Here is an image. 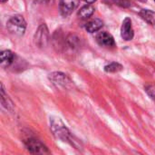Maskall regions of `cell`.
Instances as JSON below:
<instances>
[{
	"mask_svg": "<svg viewBox=\"0 0 155 155\" xmlns=\"http://www.w3.org/2000/svg\"><path fill=\"white\" fill-rule=\"evenodd\" d=\"M123 65L117 62H113L110 63L109 64L104 66V71L106 73H110V74H114V73H118L120 71L123 70Z\"/></svg>",
	"mask_w": 155,
	"mask_h": 155,
	"instance_id": "14",
	"label": "cell"
},
{
	"mask_svg": "<svg viewBox=\"0 0 155 155\" xmlns=\"http://www.w3.org/2000/svg\"><path fill=\"white\" fill-rule=\"evenodd\" d=\"M6 1H7V0H1L2 3H5V2H6Z\"/></svg>",
	"mask_w": 155,
	"mask_h": 155,
	"instance_id": "18",
	"label": "cell"
},
{
	"mask_svg": "<svg viewBox=\"0 0 155 155\" xmlns=\"http://www.w3.org/2000/svg\"><path fill=\"white\" fill-rule=\"evenodd\" d=\"M34 41L35 44L40 48L45 47L47 45L49 42V30L45 24L40 25V26L38 27L35 34Z\"/></svg>",
	"mask_w": 155,
	"mask_h": 155,
	"instance_id": "5",
	"label": "cell"
},
{
	"mask_svg": "<svg viewBox=\"0 0 155 155\" xmlns=\"http://www.w3.org/2000/svg\"><path fill=\"white\" fill-rule=\"evenodd\" d=\"M94 12V7L91 5V4H86L84 6H82L78 12V15L83 18V19H87L89 17H91L93 15Z\"/></svg>",
	"mask_w": 155,
	"mask_h": 155,
	"instance_id": "11",
	"label": "cell"
},
{
	"mask_svg": "<svg viewBox=\"0 0 155 155\" xmlns=\"http://www.w3.org/2000/svg\"><path fill=\"white\" fill-rule=\"evenodd\" d=\"M96 41L99 45L104 47H114L115 41L114 36L107 32H101L96 35Z\"/></svg>",
	"mask_w": 155,
	"mask_h": 155,
	"instance_id": "8",
	"label": "cell"
},
{
	"mask_svg": "<svg viewBox=\"0 0 155 155\" xmlns=\"http://www.w3.org/2000/svg\"><path fill=\"white\" fill-rule=\"evenodd\" d=\"M154 2H155V0H154Z\"/></svg>",
	"mask_w": 155,
	"mask_h": 155,
	"instance_id": "19",
	"label": "cell"
},
{
	"mask_svg": "<svg viewBox=\"0 0 155 155\" xmlns=\"http://www.w3.org/2000/svg\"><path fill=\"white\" fill-rule=\"evenodd\" d=\"M140 15L143 20H145L150 25H155V12L149 9H143L140 12Z\"/></svg>",
	"mask_w": 155,
	"mask_h": 155,
	"instance_id": "13",
	"label": "cell"
},
{
	"mask_svg": "<svg viewBox=\"0 0 155 155\" xmlns=\"http://www.w3.org/2000/svg\"><path fill=\"white\" fill-rule=\"evenodd\" d=\"M80 0H59V9L63 16L70 15L77 7Z\"/></svg>",
	"mask_w": 155,
	"mask_h": 155,
	"instance_id": "6",
	"label": "cell"
},
{
	"mask_svg": "<svg viewBox=\"0 0 155 155\" xmlns=\"http://www.w3.org/2000/svg\"><path fill=\"white\" fill-rule=\"evenodd\" d=\"M1 104L4 108H5L8 111H13L14 109V104L12 103V101L9 99V97L5 94V89H4V85L3 84H1Z\"/></svg>",
	"mask_w": 155,
	"mask_h": 155,
	"instance_id": "12",
	"label": "cell"
},
{
	"mask_svg": "<svg viewBox=\"0 0 155 155\" xmlns=\"http://www.w3.org/2000/svg\"><path fill=\"white\" fill-rule=\"evenodd\" d=\"M84 1H85V2L88 3V4H92V3H94L96 0H84Z\"/></svg>",
	"mask_w": 155,
	"mask_h": 155,
	"instance_id": "16",
	"label": "cell"
},
{
	"mask_svg": "<svg viewBox=\"0 0 155 155\" xmlns=\"http://www.w3.org/2000/svg\"><path fill=\"white\" fill-rule=\"evenodd\" d=\"M27 151L33 154H46L50 153L47 147L42 143L39 140L34 137H28L24 141Z\"/></svg>",
	"mask_w": 155,
	"mask_h": 155,
	"instance_id": "4",
	"label": "cell"
},
{
	"mask_svg": "<svg viewBox=\"0 0 155 155\" xmlns=\"http://www.w3.org/2000/svg\"><path fill=\"white\" fill-rule=\"evenodd\" d=\"M145 91L148 94V95L155 101V84H148L145 86Z\"/></svg>",
	"mask_w": 155,
	"mask_h": 155,
	"instance_id": "15",
	"label": "cell"
},
{
	"mask_svg": "<svg viewBox=\"0 0 155 155\" xmlns=\"http://www.w3.org/2000/svg\"><path fill=\"white\" fill-rule=\"evenodd\" d=\"M121 36L125 41H130L134 36V28H133V25H132V20L129 17H126L124 20L123 24H122Z\"/></svg>",
	"mask_w": 155,
	"mask_h": 155,
	"instance_id": "7",
	"label": "cell"
},
{
	"mask_svg": "<svg viewBox=\"0 0 155 155\" xmlns=\"http://www.w3.org/2000/svg\"><path fill=\"white\" fill-rule=\"evenodd\" d=\"M45 2H51V3L54 2V0H45Z\"/></svg>",
	"mask_w": 155,
	"mask_h": 155,
	"instance_id": "17",
	"label": "cell"
},
{
	"mask_svg": "<svg viewBox=\"0 0 155 155\" xmlns=\"http://www.w3.org/2000/svg\"><path fill=\"white\" fill-rule=\"evenodd\" d=\"M14 54L10 50H5L0 54V61H1V66L3 68L8 67L14 61Z\"/></svg>",
	"mask_w": 155,
	"mask_h": 155,
	"instance_id": "10",
	"label": "cell"
},
{
	"mask_svg": "<svg viewBox=\"0 0 155 155\" xmlns=\"http://www.w3.org/2000/svg\"><path fill=\"white\" fill-rule=\"evenodd\" d=\"M104 25V22L99 18H94L90 20L85 24V29L89 33H94L99 31Z\"/></svg>",
	"mask_w": 155,
	"mask_h": 155,
	"instance_id": "9",
	"label": "cell"
},
{
	"mask_svg": "<svg viewBox=\"0 0 155 155\" xmlns=\"http://www.w3.org/2000/svg\"><path fill=\"white\" fill-rule=\"evenodd\" d=\"M48 78L52 82V84L57 88L70 89L73 87L74 84L73 81L68 77V75L61 72H54L49 74Z\"/></svg>",
	"mask_w": 155,
	"mask_h": 155,
	"instance_id": "3",
	"label": "cell"
},
{
	"mask_svg": "<svg viewBox=\"0 0 155 155\" xmlns=\"http://www.w3.org/2000/svg\"><path fill=\"white\" fill-rule=\"evenodd\" d=\"M51 130L56 138L62 140L63 142H66L70 143L72 146L75 147L76 149L82 148L81 143L72 134V133L64 124V123L60 120V118L51 119Z\"/></svg>",
	"mask_w": 155,
	"mask_h": 155,
	"instance_id": "1",
	"label": "cell"
},
{
	"mask_svg": "<svg viewBox=\"0 0 155 155\" xmlns=\"http://www.w3.org/2000/svg\"><path fill=\"white\" fill-rule=\"evenodd\" d=\"M6 27L11 34H13L16 36H21L25 32L26 22L22 15H16L12 16L7 21Z\"/></svg>",
	"mask_w": 155,
	"mask_h": 155,
	"instance_id": "2",
	"label": "cell"
}]
</instances>
